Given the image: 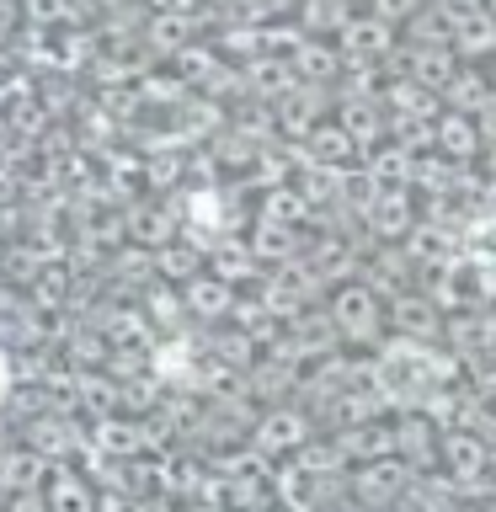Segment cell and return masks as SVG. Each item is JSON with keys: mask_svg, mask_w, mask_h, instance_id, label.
<instances>
[{"mask_svg": "<svg viewBox=\"0 0 496 512\" xmlns=\"http://www.w3.org/2000/svg\"><path fill=\"white\" fill-rule=\"evenodd\" d=\"M6 390H11V363H6V352H0V400H6Z\"/></svg>", "mask_w": 496, "mask_h": 512, "instance_id": "cell-1", "label": "cell"}]
</instances>
